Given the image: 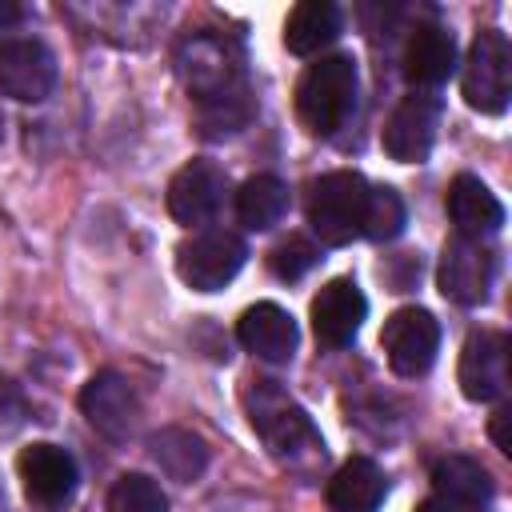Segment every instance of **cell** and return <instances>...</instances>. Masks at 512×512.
<instances>
[{
    "label": "cell",
    "mask_w": 512,
    "mask_h": 512,
    "mask_svg": "<svg viewBox=\"0 0 512 512\" xmlns=\"http://www.w3.org/2000/svg\"><path fill=\"white\" fill-rule=\"evenodd\" d=\"M224 196H228L224 168L212 160H188L168 184V212L176 224L200 228V224L216 220V212L224 208Z\"/></svg>",
    "instance_id": "obj_11"
},
{
    "label": "cell",
    "mask_w": 512,
    "mask_h": 512,
    "mask_svg": "<svg viewBox=\"0 0 512 512\" xmlns=\"http://www.w3.org/2000/svg\"><path fill=\"white\" fill-rule=\"evenodd\" d=\"M364 200H368V180L360 172H328L312 184L308 192V224L320 236V244H348L360 236L364 220Z\"/></svg>",
    "instance_id": "obj_3"
},
{
    "label": "cell",
    "mask_w": 512,
    "mask_h": 512,
    "mask_svg": "<svg viewBox=\"0 0 512 512\" xmlns=\"http://www.w3.org/2000/svg\"><path fill=\"white\" fill-rule=\"evenodd\" d=\"M16 472H20L28 504L40 508V512H60L76 496V484H80L76 460L60 444H44V440L28 444L16 456Z\"/></svg>",
    "instance_id": "obj_7"
},
{
    "label": "cell",
    "mask_w": 512,
    "mask_h": 512,
    "mask_svg": "<svg viewBox=\"0 0 512 512\" xmlns=\"http://www.w3.org/2000/svg\"><path fill=\"white\" fill-rule=\"evenodd\" d=\"M236 336H240V344H244L256 360H268V364H284V360H292L296 340H300L292 312H284V308L272 304V300L252 304V308L240 316Z\"/></svg>",
    "instance_id": "obj_16"
},
{
    "label": "cell",
    "mask_w": 512,
    "mask_h": 512,
    "mask_svg": "<svg viewBox=\"0 0 512 512\" xmlns=\"http://www.w3.org/2000/svg\"><path fill=\"white\" fill-rule=\"evenodd\" d=\"M248 260V248L228 228H204L176 248V272L196 292H220Z\"/></svg>",
    "instance_id": "obj_5"
},
{
    "label": "cell",
    "mask_w": 512,
    "mask_h": 512,
    "mask_svg": "<svg viewBox=\"0 0 512 512\" xmlns=\"http://www.w3.org/2000/svg\"><path fill=\"white\" fill-rule=\"evenodd\" d=\"M148 456L176 484H192L208 468V444L188 428H160L148 436Z\"/></svg>",
    "instance_id": "obj_22"
},
{
    "label": "cell",
    "mask_w": 512,
    "mask_h": 512,
    "mask_svg": "<svg viewBox=\"0 0 512 512\" xmlns=\"http://www.w3.org/2000/svg\"><path fill=\"white\" fill-rule=\"evenodd\" d=\"M360 232H364L368 240H396V236L404 232V200H400L396 188H388V184L368 188Z\"/></svg>",
    "instance_id": "obj_25"
},
{
    "label": "cell",
    "mask_w": 512,
    "mask_h": 512,
    "mask_svg": "<svg viewBox=\"0 0 512 512\" xmlns=\"http://www.w3.org/2000/svg\"><path fill=\"white\" fill-rule=\"evenodd\" d=\"M288 212V184L272 172H260V176H248L236 192V216L244 228L252 232H268L284 220Z\"/></svg>",
    "instance_id": "obj_23"
},
{
    "label": "cell",
    "mask_w": 512,
    "mask_h": 512,
    "mask_svg": "<svg viewBox=\"0 0 512 512\" xmlns=\"http://www.w3.org/2000/svg\"><path fill=\"white\" fill-rule=\"evenodd\" d=\"M356 60L336 52V56H320L316 64H308V72L296 84V112L304 120L308 132L316 136H332L356 108Z\"/></svg>",
    "instance_id": "obj_2"
},
{
    "label": "cell",
    "mask_w": 512,
    "mask_h": 512,
    "mask_svg": "<svg viewBox=\"0 0 512 512\" xmlns=\"http://www.w3.org/2000/svg\"><path fill=\"white\" fill-rule=\"evenodd\" d=\"M324 496L332 512H376L388 496V476L368 456H352L336 468Z\"/></svg>",
    "instance_id": "obj_19"
},
{
    "label": "cell",
    "mask_w": 512,
    "mask_h": 512,
    "mask_svg": "<svg viewBox=\"0 0 512 512\" xmlns=\"http://www.w3.org/2000/svg\"><path fill=\"white\" fill-rule=\"evenodd\" d=\"M432 484H436L440 500H448L452 508H464V512H480L492 500V492H496L488 468L480 460H472V456H444V460H436Z\"/></svg>",
    "instance_id": "obj_20"
},
{
    "label": "cell",
    "mask_w": 512,
    "mask_h": 512,
    "mask_svg": "<svg viewBox=\"0 0 512 512\" xmlns=\"http://www.w3.org/2000/svg\"><path fill=\"white\" fill-rule=\"evenodd\" d=\"M380 348L388 356V368L404 380H416L432 368L436 352H440V324L428 308H396L384 320L380 332Z\"/></svg>",
    "instance_id": "obj_6"
},
{
    "label": "cell",
    "mask_w": 512,
    "mask_h": 512,
    "mask_svg": "<svg viewBox=\"0 0 512 512\" xmlns=\"http://www.w3.org/2000/svg\"><path fill=\"white\" fill-rule=\"evenodd\" d=\"M508 420H512V412H496V420H492V440H496V448H500V452H512Z\"/></svg>",
    "instance_id": "obj_28"
},
{
    "label": "cell",
    "mask_w": 512,
    "mask_h": 512,
    "mask_svg": "<svg viewBox=\"0 0 512 512\" xmlns=\"http://www.w3.org/2000/svg\"><path fill=\"white\" fill-rule=\"evenodd\" d=\"M436 128H440V100L432 92H412L384 120L380 144L392 160L420 164V160H428V152L436 144Z\"/></svg>",
    "instance_id": "obj_10"
},
{
    "label": "cell",
    "mask_w": 512,
    "mask_h": 512,
    "mask_svg": "<svg viewBox=\"0 0 512 512\" xmlns=\"http://www.w3.org/2000/svg\"><path fill=\"white\" fill-rule=\"evenodd\" d=\"M460 392L476 404H492L508 392V336L496 328H476L460 352Z\"/></svg>",
    "instance_id": "obj_12"
},
{
    "label": "cell",
    "mask_w": 512,
    "mask_h": 512,
    "mask_svg": "<svg viewBox=\"0 0 512 512\" xmlns=\"http://www.w3.org/2000/svg\"><path fill=\"white\" fill-rule=\"evenodd\" d=\"M448 216L456 224V236H468V240H484L492 232H500L504 224V204L496 200V192L472 176V172H460L452 184H448Z\"/></svg>",
    "instance_id": "obj_18"
},
{
    "label": "cell",
    "mask_w": 512,
    "mask_h": 512,
    "mask_svg": "<svg viewBox=\"0 0 512 512\" xmlns=\"http://www.w3.org/2000/svg\"><path fill=\"white\" fill-rule=\"evenodd\" d=\"M368 316V300L356 280L336 276L312 300V332L324 348H348Z\"/></svg>",
    "instance_id": "obj_15"
},
{
    "label": "cell",
    "mask_w": 512,
    "mask_h": 512,
    "mask_svg": "<svg viewBox=\"0 0 512 512\" xmlns=\"http://www.w3.org/2000/svg\"><path fill=\"white\" fill-rule=\"evenodd\" d=\"M56 88V56L36 36L0 44V92L20 104H40Z\"/></svg>",
    "instance_id": "obj_9"
},
{
    "label": "cell",
    "mask_w": 512,
    "mask_h": 512,
    "mask_svg": "<svg viewBox=\"0 0 512 512\" xmlns=\"http://www.w3.org/2000/svg\"><path fill=\"white\" fill-rule=\"evenodd\" d=\"M252 116H256V100H252L248 80L236 84V88H228V92H220V96H208V100L196 104V124H200V132H204L208 140H220V136L240 132Z\"/></svg>",
    "instance_id": "obj_24"
},
{
    "label": "cell",
    "mask_w": 512,
    "mask_h": 512,
    "mask_svg": "<svg viewBox=\"0 0 512 512\" xmlns=\"http://www.w3.org/2000/svg\"><path fill=\"white\" fill-rule=\"evenodd\" d=\"M244 404H248L252 428L260 432V440L268 444V452H272L280 464H288L292 472H312V468L324 460L320 428H316L312 416H308L292 396H284L272 380H252L248 392H244Z\"/></svg>",
    "instance_id": "obj_1"
},
{
    "label": "cell",
    "mask_w": 512,
    "mask_h": 512,
    "mask_svg": "<svg viewBox=\"0 0 512 512\" xmlns=\"http://www.w3.org/2000/svg\"><path fill=\"white\" fill-rule=\"evenodd\" d=\"M80 412L88 416V424L100 436H108L116 444L132 440V432L140 424V400L120 372H96L80 392Z\"/></svg>",
    "instance_id": "obj_13"
},
{
    "label": "cell",
    "mask_w": 512,
    "mask_h": 512,
    "mask_svg": "<svg viewBox=\"0 0 512 512\" xmlns=\"http://www.w3.org/2000/svg\"><path fill=\"white\" fill-rule=\"evenodd\" d=\"M340 28H344V16L332 0H304L284 20V48L292 56H312L328 48L340 36Z\"/></svg>",
    "instance_id": "obj_21"
},
{
    "label": "cell",
    "mask_w": 512,
    "mask_h": 512,
    "mask_svg": "<svg viewBox=\"0 0 512 512\" xmlns=\"http://www.w3.org/2000/svg\"><path fill=\"white\" fill-rule=\"evenodd\" d=\"M108 512H168V496H164V488L152 476L128 472V476H120L112 484Z\"/></svg>",
    "instance_id": "obj_26"
},
{
    "label": "cell",
    "mask_w": 512,
    "mask_h": 512,
    "mask_svg": "<svg viewBox=\"0 0 512 512\" xmlns=\"http://www.w3.org/2000/svg\"><path fill=\"white\" fill-rule=\"evenodd\" d=\"M316 260H320V248H316V244H308L304 236H288L284 244L272 248L268 268H272L280 280H300L308 268H316Z\"/></svg>",
    "instance_id": "obj_27"
},
{
    "label": "cell",
    "mask_w": 512,
    "mask_h": 512,
    "mask_svg": "<svg viewBox=\"0 0 512 512\" xmlns=\"http://www.w3.org/2000/svg\"><path fill=\"white\" fill-rule=\"evenodd\" d=\"M176 68H180V80L188 84V92L196 96V104L244 84L240 56L228 48L224 36H212V32H200V36L184 40L180 56H176Z\"/></svg>",
    "instance_id": "obj_8"
},
{
    "label": "cell",
    "mask_w": 512,
    "mask_h": 512,
    "mask_svg": "<svg viewBox=\"0 0 512 512\" xmlns=\"http://www.w3.org/2000/svg\"><path fill=\"white\" fill-rule=\"evenodd\" d=\"M20 20H24V8H20V4H12V0H0V32L20 28Z\"/></svg>",
    "instance_id": "obj_29"
},
{
    "label": "cell",
    "mask_w": 512,
    "mask_h": 512,
    "mask_svg": "<svg viewBox=\"0 0 512 512\" xmlns=\"http://www.w3.org/2000/svg\"><path fill=\"white\" fill-rule=\"evenodd\" d=\"M492 252L480 244V240H468V236H452L440 252V292L460 304V308H472L488 296L492 288Z\"/></svg>",
    "instance_id": "obj_14"
},
{
    "label": "cell",
    "mask_w": 512,
    "mask_h": 512,
    "mask_svg": "<svg viewBox=\"0 0 512 512\" xmlns=\"http://www.w3.org/2000/svg\"><path fill=\"white\" fill-rule=\"evenodd\" d=\"M464 100L468 108L484 112V116H500L508 108L512 96V48L504 40V32L484 28L476 32L468 60H464V76H460Z\"/></svg>",
    "instance_id": "obj_4"
},
{
    "label": "cell",
    "mask_w": 512,
    "mask_h": 512,
    "mask_svg": "<svg viewBox=\"0 0 512 512\" xmlns=\"http://www.w3.org/2000/svg\"><path fill=\"white\" fill-rule=\"evenodd\" d=\"M456 72V40L440 24H416V32L404 44V76L416 84V92H436Z\"/></svg>",
    "instance_id": "obj_17"
},
{
    "label": "cell",
    "mask_w": 512,
    "mask_h": 512,
    "mask_svg": "<svg viewBox=\"0 0 512 512\" xmlns=\"http://www.w3.org/2000/svg\"><path fill=\"white\" fill-rule=\"evenodd\" d=\"M416 512H464V508H452L448 500H440V496H432V500H424Z\"/></svg>",
    "instance_id": "obj_30"
}]
</instances>
